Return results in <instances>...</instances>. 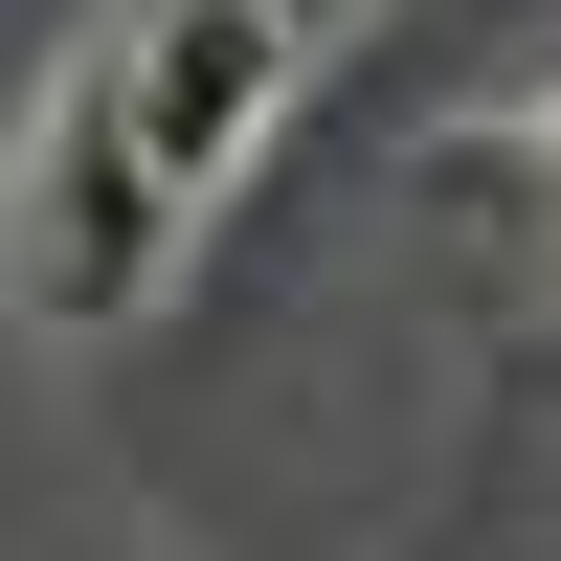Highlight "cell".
I'll return each mask as SVG.
<instances>
[{
    "label": "cell",
    "mask_w": 561,
    "mask_h": 561,
    "mask_svg": "<svg viewBox=\"0 0 561 561\" xmlns=\"http://www.w3.org/2000/svg\"><path fill=\"white\" fill-rule=\"evenodd\" d=\"M180 180H158V135H135V68L90 45L68 90H45V135H23V314L45 337H135L158 314V270H180Z\"/></svg>",
    "instance_id": "6da1fadb"
},
{
    "label": "cell",
    "mask_w": 561,
    "mask_h": 561,
    "mask_svg": "<svg viewBox=\"0 0 561 561\" xmlns=\"http://www.w3.org/2000/svg\"><path fill=\"white\" fill-rule=\"evenodd\" d=\"M113 68H135L158 180H180V203H225V180L270 158V113H293V68H314V45L270 23V0H135V23H113Z\"/></svg>",
    "instance_id": "7a4b0ae2"
},
{
    "label": "cell",
    "mask_w": 561,
    "mask_h": 561,
    "mask_svg": "<svg viewBox=\"0 0 561 561\" xmlns=\"http://www.w3.org/2000/svg\"><path fill=\"white\" fill-rule=\"evenodd\" d=\"M472 180H494V203H539V225H561V113H539V135H494Z\"/></svg>",
    "instance_id": "3957f363"
},
{
    "label": "cell",
    "mask_w": 561,
    "mask_h": 561,
    "mask_svg": "<svg viewBox=\"0 0 561 561\" xmlns=\"http://www.w3.org/2000/svg\"><path fill=\"white\" fill-rule=\"evenodd\" d=\"M270 23H293V45H337V23H382V0H270Z\"/></svg>",
    "instance_id": "277c9868"
}]
</instances>
